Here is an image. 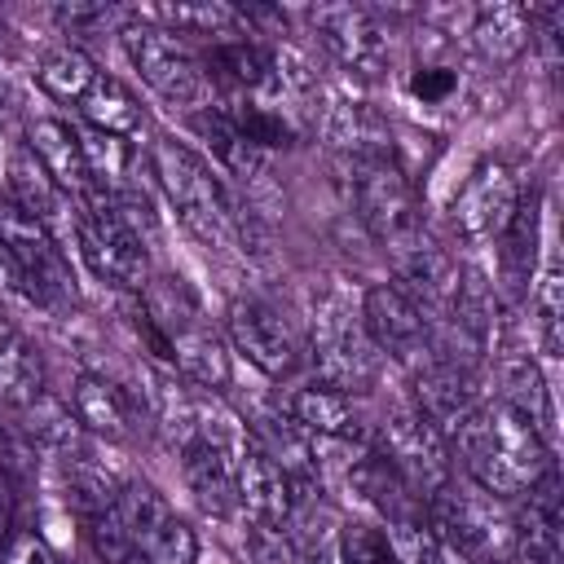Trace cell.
<instances>
[{"label": "cell", "mask_w": 564, "mask_h": 564, "mask_svg": "<svg viewBox=\"0 0 564 564\" xmlns=\"http://www.w3.org/2000/svg\"><path fill=\"white\" fill-rule=\"evenodd\" d=\"M308 352L317 383L339 392H366L379 375V348L370 344L361 326V308H352L339 291H326L313 300L308 313Z\"/></svg>", "instance_id": "cell-5"}, {"label": "cell", "mask_w": 564, "mask_h": 564, "mask_svg": "<svg viewBox=\"0 0 564 564\" xmlns=\"http://www.w3.org/2000/svg\"><path fill=\"white\" fill-rule=\"evenodd\" d=\"M137 22L163 26L172 35H242V18L229 4H159V9H137Z\"/></svg>", "instance_id": "cell-30"}, {"label": "cell", "mask_w": 564, "mask_h": 564, "mask_svg": "<svg viewBox=\"0 0 564 564\" xmlns=\"http://www.w3.org/2000/svg\"><path fill=\"white\" fill-rule=\"evenodd\" d=\"M427 520L441 542L463 551L476 564H516V520L502 498H489L476 485L445 480L427 498Z\"/></svg>", "instance_id": "cell-4"}, {"label": "cell", "mask_w": 564, "mask_h": 564, "mask_svg": "<svg viewBox=\"0 0 564 564\" xmlns=\"http://www.w3.org/2000/svg\"><path fill=\"white\" fill-rule=\"evenodd\" d=\"M79 150H84V163H88V176L97 189L115 194L128 185V167H132V145L123 137H110V132H97V128H84L79 132Z\"/></svg>", "instance_id": "cell-32"}, {"label": "cell", "mask_w": 564, "mask_h": 564, "mask_svg": "<svg viewBox=\"0 0 564 564\" xmlns=\"http://www.w3.org/2000/svg\"><path fill=\"white\" fill-rule=\"evenodd\" d=\"M516 198H520L516 172H511L507 163L489 159V163H480V167L463 181V189L454 194V207H449L454 229H458L467 242H498V234L507 229V220H511V212H516Z\"/></svg>", "instance_id": "cell-15"}, {"label": "cell", "mask_w": 564, "mask_h": 564, "mask_svg": "<svg viewBox=\"0 0 564 564\" xmlns=\"http://www.w3.org/2000/svg\"><path fill=\"white\" fill-rule=\"evenodd\" d=\"M286 414L295 427H304L308 436H322V441H366V414L357 410V401L339 388H326V383H304L286 397Z\"/></svg>", "instance_id": "cell-19"}, {"label": "cell", "mask_w": 564, "mask_h": 564, "mask_svg": "<svg viewBox=\"0 0 564 564\" xmlns=\"http://www.w3.org/2000/svg\"><path fill=\"white\" fill-rule=\"evenodd\" d=\"M498 401L520 410L538 427V436L546 445H555V410H551V392H546L542 370H538L533 357H507V366H502V397Z\"/></svg>", "instance_id": "cell-28"}, {"label": "cell", "mask_w": 564, "mask_h": 564, "mask_svg": "<svg viewBox=\"0 0 564 564\" xmlns=\"http://www.w3.org/2000/svg\"><path fill=\"white\" fill-rule=\"evenodd\" d=\"M335 564H397V560H392V546H388V538H383L379 524L348 520V524H339Z\"/></svg>", "instance_id": "cell-34"}, {"label": "cell", "mask_w": 564, "mask_h": 564, "mask_svg": "<svg viewBox=\"0 0 564 564\" xmlns=\"http://www.w3.org/2000/svg\"><path fill=\"white\" fill-rule=\"evenodd\" d=\"M0 564H57V560H53V551L44 546V538H40V533L18 529V533L0 546Z\"/></svg>", "instance_id": "cell-36"}, {"label": "cell", "mask_w": 564, "mask_h": 564, "mask_svg": "<svg viewBox=\"0 0 564 564\" xmlns=\"http://www.w3.org/2000/svg\"><path fill=\"white\" fill-rule=\"evenodd\" d=\"M26 150L35 154V163L53 176V185L62 194H75L84 198L93 189V176H88V163H84V150H79V132L62 119H35L26 128Z\"/></svg>", "instance_id": "cell-21"}, {"label": "cell", "mask_w": 564, "mask_h": 564, "mask_svg": "<svg viewBox=\"0 0 564 564\" xmlns=\"http://www.w3.org/2000/svg\"><path fill=\"white\" fill-rule=\"evenodd\" d=\"M322 137L330 145L348 150L352 159H383V154H392V132L379 119V110H370L366 101H335L326 123H322Z\"/></svg>", "instance_id": "cell-25"}, {"label": "cell", "mask_w": 564, "mask_h": 564, "mask_svg": "<svg viewBox=\"0 0 564 564\" xmlns=\"http://www.w3.org/2000/svg\"><path fill=\"white\" fill-rule=\"evenodd\" d=\"M9 198L26 212V216H35L48 234L53 229H70V194H62L57 185H53V176L35 163V154L26 150V145H18L13 154H9ZM57 238V234H53Z\"/></svg>", "instance_id": "cell-23"}, {"label": "cell", "mask_w": 564, "mask_h": 564, "mask_svg": "<svg viewBox=\"0 0 564 564\" xmlns=\"http://www.w3.org/2000/svg\"><path fill=\"white\" fill-rule=\"evenodd\" d=\"M225 119L256 145V150H269V145H291L295 141V132H291V123L278 115V110H269V106H260V101H234L229 110H225Z\"/></svg>", "instance_id": "cell-33"}, {"label": "cell", "mask_w": 564, "mask_h": 564, "mask_svg": "<svg viewBox=\"0 0 564 564\" xmlns=\"http://www.w3.org/2000/svg\"><path fill=\"white\" fill-rule=\"evenodd\" d=\"M225 330H229V344H234L260 375H269V379H286V375L304 361L300 339L291 335L286 317H282L273 304L256 300V295L229 304Z\"/></svg>", "instance_id": "cell-13"}, {"label": "cell", "mask_w": 564, "mask_h": 564, "mask_svg": "<svg viewBox=\"0 0 564 564\" xmlns=\"http://www.w3.org/2000/svg\"><path fill=\"white\" fill-rule=\"evenodd\" d=\"M410 383H414V410L441 432V436H454L467 414L480 405V388H476V370L467 366H454V361H419L410 366Z\"/></svg>", "instance_id": "cell-16"}, {"label": "cell", "mask_w": 564, "mask_h": 564, "mask_svg": "<svg viewBox=\"0 0 564 564\" xmlns=\"http://www.w3.org/2000/svg\"><path fill=\"white\" fill-rule=\"evenodd\" d=\"M313 40L326 48L335 66H344L357 79H379L388 70V35L379 18L361 4H322L308 13Z\"/></svg>", "instance_id": "cell-12"}, {"label": "cell", "mask_w": 564, "mask_h": 564, "mask_svg": "<svg viewBox=\"0 0 564 564\" xmlns=\"http://www.w3.org/2000/svg\"><path fill=\"white\" fill-rule=\"evenodd\" d=\"M79 115L88 119V128H97V132H110V137H132L137 128H141V106H137V97L115 79V75H97L93 79V88L79 97Z\"/></svg>", "instance_id": "cell-29"}, {"label": "cell", "mask_w": 564, "mask_h": 564, "mask_svg": "<svg viewBox=\"0 0 564 564\" xmlns=\"http://www.w3.org/2000/svg\"><path fill=\"white\" fill-rule=\"evenodd\" d=\"M44 392V366L31 339L0 313V397L9 405H31Z\"/></svg>", "instance_id": "cell-27"}, {"label": "cell", "mask_w": 564, "mask_h": 564, "mask_svg": "<svg viewBox=\"0 0 564 564\" xmlns=\"http://www.w3.org/2000/svg\"><path fill=\"white\" fill-rule=\"evenodd\" d=\"M361 326L379 352H388L401 366L427 361V313L397 286V282H375L361 295Z\"/></svg>", "instance_id": "cell-14"}, {"label": "cell", "mask_w": 564, "mask_h": 564, "mask_svg": "<svg viewBox=\"0 0 564 564\" xmlns=\"http://www.w3.org/2000/svg\"><path fill=\"white\" fill-rule=\"evenodd\" d=\"M115 511H119L132 546L150 564H198V533L172 511V502L145 476H128L119 485Z\"/></svg>", "instance_id": "cell-11"}, {"label": "cell", "mask_w": 564, "mask_h": 564, "mask_svg": "<svg viewBox=\"0 0 564 564\" xmlns=\"http://www.w3.org/2000/svg\"><path fill=\"white\" fill-rule=\"evenodd\" d=\"M141 308L150 313V322L163 330L167 348H172V375H181L194 388H225L234 366H229V348L216 335V326L203 317L198 300L181 286V278H150L141 291Z\"/></svg>", "instance_id": "cell-3"}, {"label": "cell", "mask_w": 564, "mask_h": 564, "mask_svg": "<svg viewBox=\"0 0 564 564\" xmlns=\"http://www.w3.org/2000/svg\"><path fill=\"white\" fill-rule=\"evenodd\" d=\"M13 511H18V480L9 471H0V546L18 533L13 529Z\"/></svg>", "instance_id": "cell-38"}, {"label": "cell", "mask_w": 564, "mask_h": 564, "mask_svg": "<svg viewBox=\"0 0 564 564\" xmlns=\"http://www.w3.org/2000/svg\"><path fill=\"white\" fill-rule=\"evenodd\" d=\"M295 480L251 441L238 454V511L260 529H282L295 511Z\"/></svg>", "instance_id": "cell-18"}, {"label": "cell", "mask_w": 564, "mask_h": 564, "mask_svg": "<svg viewBox=\"0 0 564 564\" xmlns=\"http://www.w3.org/2000/svg\"><path fill=\"white\" fill-rule=\"evenodd\" d=\"M189 128L203 137V145L212 150V159H216L234 181L251 185V181L264 176V150H256V145L225 119V110H194V115H189Z\"/></svg>", "instance_id": "cell-26"}, {"label": "cell", "mask_w": 564, "mask_h": 564, "mask_svg": "<svg viewBox=\"0 0 564 564\" xmlns=\"http://www.w3.org/2000/svg\"><path fill=\"white\" fill-rule=\"evenodd\" d=\"M123 40V53L132 57L137 75L167 101V106H203L212 84H207V70H203V57L172 31L163 26H150V22H128L119 31Z\"/></svg>", "instance_id": "cell-8"}, {"label": "cell", "mask_w": 564, "mask_h": 564, "mask_svg": "<svg viewBox=\"0 0 564 564\" xmlns=\"http://www.w3.org/2000/svg\"><path fill=\"white\" fill-rule=\"evenodd\" d=\"M203 70H207V84H225L234 93H260L269 84H278V70H273V53L247 35L238 40H212V48L203 53Z\"/></svg>", "instance_id": "cell-24"}, {"label": "cell", "mask_w": 564, "mask_h": 564, "mask_svg": "<svg viewBox=\"0 0 564 564\" xmlns=\"http://www.w3.org/2000/svg\"><path fill=\"white\" fill-rule=\"evenodd\" d=\"M405 93H410L414 101H423V106H441V101H449V97L458 93V70L423 62V66H414V70H410Z\"/></svg>", "instance_id": "cell-35"}, {"label": "cell", "mask_w": 564, "mask_h": 564, "mask_svg": "<svg viewBox=\"0 0 564 564\" xmlns=\"http://www.w3.org/2000/svg\"><path fill=\"white\" fill-rule=\"evenodd\" d=\"M449 441L471 485L485 489L489 498H520L551 467V445L538 436V427L520 410H511L498 397L480 401Z\"/></svg>", "instance_id": "cell-1"}, {"label": "cell", "mask_w": 564, "mask_h": 564, "mask_svg": "<svg viewBox=\"0 0 564 564\" xmlns=\"http://www.w3.org/2000/svg\"><path fill=\"white\" fill-rule=\"evenodd\" d=\"M432 564H476V560H467L463 551H454L449 542H436V551H432Z\"/></svg>", "instance_id": "cell-39"}, {"label": "cell", "mask_w": 564, "mask_h": 564, "mask_svg": "<svg viewBox=\"0 0 564 564\" xmlns=\"http://www.w3.org/2000/svg\"><path fill=\"white\" fill-rule=\"evenodd\" d=\"M66 405L79 419V427L97 441H132L141 427V397L106 375H93V370L75 375Z\"/></svg>", "instance_id": "cell-17"}, {"label": "cell", "mask_w": 564, "mask_h": 564, "mask_svg": "<svg viewBox=\"0 0 564 564\" xmlns=\"http://www.w3.org/2000/svg\"><path fill=\"white\" fill-rule=\"evenodd\" d=\"M70 238H75L84 264H88L101 282H110V286H119V291H141V286L150 282L145 242L115 216L106 189L93 185V189L79 198V207L70 212Z\"/></svg>", "instance_id": "cell-6"}, {"label": "cell", "mask_w": 564, "mask_h": 564, "mask_svg": "<svg viewBox=\"0 0 564 564\" xmlns=\"http://www.w3.org/2000/svg\"><path fill=\"white\" fill-rule=\"evenodd\" d=\"M352 203L361 225L379 238V247H397L410 234L427 229L423 225V203L405 167L383 154V159H352Z\"/></svg>", "instance_id": "cell-9"}, {"label": "cell", "mask_w": 564, "mask_h": 564, "mask_svg": "<svg viewBox=\"0 0 564 564\" xmlns=\"http://www.w3.org/2000/svg\"><path fill=\"white\" fill-rule=\"evenodd\" d=\"M467 40L471 48L502 66V62H516L529 40H533V22H529V9L520 0H494V4H480L471 9V26H467Z\"/></svg>", "instance_id": "cell-22"}, {"label": "cell", "mask_w": 564, "mask_h": 564, "mask_svg": "<svg viewBox=\"0 0 564 564\" xmlns=\"http://www.w3.org/2000/svg\"><path fill=\"white\" fill-rule=\"evenodd\" d=\"M97 75H101V70L93 66V57H88L84 48H75V44L48 48V53H44V62L35 66L40 88H44L48 97H57V101H75V106H79V97L93 88V79H97Z\"/></svg>", "instance_id": "cell-31"}, {"label": "cell", "mask_w": 564, "mask_h": 564, "mask_svg": "<svg viewBox=\"0 0 564 564\" xmlns=\"http://www.w3.org/2000/svg\"><path fill=\"white\" fill-rule=\"evenodd\" d=\"M53 18H57L62 26H70V31H93V26H106V22L119 18V13L106 9V4H62V9H53Z\"/></svg>", "instance_id": "cell-37"}, {"label": "cell", "mask_w": 564, "mask_h": 564, "mask_svg": "<svg viewBox=\"0 0 564 564\" xmlns=\"http://www.w3.org/2000/svg\"><path fill=\"white\" fill-rule=\"evenodd\" d=\"M375 449L397 467V476L427 502L449 476H454V458L445 436L414 410V405H392L379 427H375Z\"/></svg>", "instance_id": "cell-10"}, {"label": "cell", "mask_w": 564, "mask_h": 564, "mask_svg": "<svg viewBox=\"0 0 564 564\" xmlns=\"http://www.w3.org/2000/svg\"><path fill=\"white\" fill-rule=\"evenodd\" d=\"M538 242H542V198L538 189H520L507 229L498 234V269L516 300H529L538 273Z\"/></svg>", "instance_id": "cell-20"}, {"label": "cell", "mask_w": 564, "mask_h": 564, "mask_svg": "<svg viewBox=\"0 0 564 564\" xmlns=\"http://www.w3.org/2000/svg\"><path fill=\"white\" fill-rule=\"evenodd\" d=\"M150 167L167 194V203L176 207L181 225L203 242V247H216V251H229L238 242V229H242V207L229 198V189L212 176V167L185 150L176 137H159L150 145Z\"/></svg>", "instance_id": "cell-2"}, {"label": "cell", "mask_w": 564, "mask_h": 564, "mask_svg": "<svg viewBox=\"0 0 564 564\" xmlns=\"http://www.w3.org/2000/svg\"><path fill=\"white\" fill-rule=\"evenodd\" d=\"M0 247L9 251L22 286H26V304H35V308H66L75 300V273H70L66 251L13 198H0Z\"/></svg>", "instance_id": "cell-7"}]
</instances>
